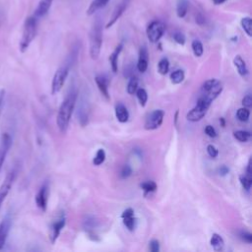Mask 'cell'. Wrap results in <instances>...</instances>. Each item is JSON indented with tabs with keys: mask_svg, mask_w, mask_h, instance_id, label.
Returning a JSON list of instances; mask_svg holds the SVG:
<instances>
[{
	"mask_svg": "<svg viewBox=\"0 0 252 252\" xmlns=\"http://www.w3.org/2000/svg\"><path fill=\"white\" fill-rule=\"evenodd\" d=\"M77 100V93L75 91H71L66 97L64 98V100L62 101L59 109H58V113H57V118H56V123L57 126L59 128V130L64 133L68 126H69V122L75 107V103Z\"/></svg>",
	"mask_w": 252,
	"mask_h": 252,
	"instance_id": "cell-1",
	"label": "cell"
},
{
	"mask_svg": "<svg viewBox=\"0 0 252 252\" xmlns=\"http://www.w3.org/2000/svg\"><path fill=\"white\" fill-rule=\"evenodd\" d=\"M102 44V20L96 17L90 31V56L96 60L99 57Z\"/></svg>",
	"mask_w": 252,
	"mask_h": 252,
	"instance_id": "cell-2",
	"label": "cell"
},
{
	"mask_svg": "<svg viewBox=\"0 0 252 252\" xmlns=\"http://www.w3.org/2000/svg\"><path fill=\"white\" fill-rule=\"evenodd\" d=\"M37 31V18L35 16H31L26 19L23 29V34L20 40V50L25 52L33 38L36 35Z\"/></svg>",
	"mask_w": 252,
	"mask_h": 252,
	"instance_id": "cell-3",
	"label": "cell"
},
{
	"mask_svg": "<svg viewBox=\"0 0 252 252\" xmlns=\"http://www.w3.org/2000/svg\"><path fill=\"white\" fill-rule=\"evenodd\" d=\"M68 73H69L68 65H63L57 69V71L55 72V74L53 76L52 83H51V94H55L58 92H60V90L62 89V87L65 84Z\"/></svg>",
	"mask_w": 252,
	"mask_h": 252,
	"instance_id": "cell-4",
	"label": "cell"
},
{
	"mask_svg": "<svg viewBox=\"0 0 252 252\" xmlns=\"http://www.w3.org/2000/svg\"><path fill=\"white\" fill-rule=\"evenodd\" d=\"M165 25L160 21H153L147 28V36L151 42H158L163 35Z\"/></svg>",
	"mask_w": 252,
	"mask_h": 252,
	"instance_id": "cell-5",
	"label": "cell"
},
{
	"mask_svg": "<svg viewBox=\"0 0 252 252\" xmlns=\"http://www.w3.org/2000/svg\"><path fill=\"white\" fill-rule=\"evenodd\" d=\"M17 177V170L12 169L10 172H8L3 180V182L0 185V209L3 205V202L5 201L7 195L9 194L15 180Z\"/></svg>",
	"mask_w": 252,
	"mask_h": 252,
	"instance_id": "cell-6",
	"label": "cell"
},
{
	"mask_svg": "<svg viewBox=\"0 0 252 252\" xmlns=\"http://www.w3.org/2000/svg\"><path fill=\"white\" fill-rule=\"evenodd\" d=\"M163 117H164V111L163 110H161V109L154 110L146 118L145 129H147V130L158 129L161 125V123L163 121Z\"/></svg>",
	"mask_w": 252,
	"mask_h": 252,
	"instance_id": "cell-7",
	"label": "cell"
},
{
	"mask_svg": "<svg viewBox=\"0 0 252 252\" xmlns=\"http://www.w3.org/2000/svg\"><path fill=\"white\" fill-rule=\"evenodd\" d=\"M130 1H131V0H120V1L116 4V6H115V8L113 9V12H112V14H111V16H110V19H109L108 23H107L106 26H105L106 29H109L110 27H112V26L118 21V19L122 16V14H123V13L125 12V10L127 9V7H128Z\"/></svg>",
	"mask_w": 252,
	"mask_h": 252,
	"instance_id": "cell-8",
	"label": "cell"
},
{
	"mask_svg": "<svg viewBox=\"0 0 252 252\" xmlns=\"http://www.w3.org/2000/svg\"><path fill=\"white\" fill-rule=\"evenodd\" d=\"M11 225H12V217L10 214H7L0 222V250L6 244V241L11 229Z\"/></svg>",
	"mask_w": 252,
	"mask_h": 252,
	"instance_id": "cell-9",
	"label": "cell"
},
{
	"mask_svg": "<svg viewBox=\"0 0 252 252\" xmlns=\"http://www.w3.org/2000/svg\"><path fill=\"white\" fill-rule=\"evenodd\" d=\"M11 145H12V138L10 134L6 132L3 133L1 135V140H0V170L5 161L6 156L11 148Z\"/></svg>",
	"mask_w": 252,
	"mask_h": 252,
	"instance_id": "cell-10",
	"label": "cell"
},
{
	"mask_svg": "<svg viewBox=\"0 0 252 252\" xmlns=\"http://www.w3.org/2000/svg\"><path fill=\"white\" fill-rule=\"evenodd\" d=\"M47 199H48V185L43 184L35 195V204L42 211L45 212L47 207Z\"/></svg>",
	"mask_w": 252,
	"mask_h": 252,
	"instance_id": "cell-11",
	"label": "cell"
},
{
	"mask_svg": "<svg viewBox=\"0 0 252 252\" xmlns=\"http://www.w3.org/2000/svg\"><path fill=\"white\" fill-rule=\"evenodd\" d=\"M149 64V52L146 46H142L139 51V58L137 63V69L141 73H145L148 69Z\"/></svg>",
	"mask_w": 252,
	"mask_h": 252,
	"instance_id": "cell-12",
	"label": "cell"
},
{
	"mask_svg": "<svg viewBox=\"0 0 252 252\" xmlns=\"http://www.w3.org/2000/svg\"><path fill=\"white\" fill-rule=\"evenodd\" d=\"M121 218H122V220H123L124 225H125L130 231H132V230L135 228V224H136V219H135V217H134V211H133V209H131V208L126 209V210L122 213Z\"/></svg>",
	"mask_w": 252,
	"mask_h": 252,
	"instance_id": "cell-13",
	"label": "cell"
},
{
	"mask_svg": "<svg viewBox=\"0 0 252 252\" xmlns=\"http://www.w3.org/2000/svg\"><path fill=\"white\" fill-rule=\"evenodd\" d=\"M208 109L202 108L198 105H195V107H193L186 115V118L191 121V122H197L199 120H201L207 113Z\"/></svg>",
	"mask_w": 252,
	"mask_h": 252,
	"instance_id": "cell-14",
	"label": "cell"
},
{
	"mask_svg": "<svg viewBox=\"0 0 252 252\" xmlns=\"http://www.w3.org/2000/svg\"><path fill=\"white\" fill-rule=\"evenodd\" d=\"M64 226H65V218H61L52 223V225L50 227V240L52 243H54L56 241V239L58 238V236Z\"/></svg>",
	"mask_w": 252,
	"mask_h": 252,
	"instance_id": "cell-15",
	"label": "cell"
},
{
	"mask_svg": "<svg viewBox=\"0 0 252 252\" xmlns=\"http://www.w3.org/2000/svg\"><path fill=\"white\" fill-rule=\"evenodd\" d=\"M233 64L237 69L238 74L243 78V79H247L248 75H249V71L248 68L246 66L245 61L242 59V57L240 55H236L233 58Z\"/></svg>",
	"mask_w": 252,
	"mask_h": 252,
	"instance_id": "cell-16",
	"label": "cell"
},
{
	"mask_svg": "<svg viewBox=\"0 0 252 252\" xmlns=\"http://www.w3.org/2000/svg\"><path fill=\"white\" fill-rule=\"evenodd\" d=\"M221 91H222V84L220 81H217V83L210 90L204 92L202 95H204L206 98H208L210 101L213 102V100L216 99V97H218V95L221 93Z\"/></svg>",
	"mask_w": 252,
	"mask_h": 252,
	"instance_id": "cell-17",
	"label": "cell"
},
{
	"mask_svg": "<svg viewBox=\"0 0 252 252\" xmlns=\"http://www.w3.org/2000/svg\"><path fill=\"white\" fill-rule=\"evenodd\" d=\"M52 2H53V0H39L37 7L35 8L33 16H35L36 18H40V17H43L44 15H46L51 7Z\"/></svg>",
	"mask_w": 252,
	"mask_h": 252,
	"instance_id": "cell-18",
	"label": "cell"
},
{
	"mask_svg": "<svg viewBox=\"0 0 252 252\" xmlns=\"http://www.w3.org/2000/svg\"><path fill=\"white\" fill-rule=\"evenodd\" d=\"M115 116L121 123H125L129 119V111L123 103H117L115 105Z\"/></svg>",
	"mask_w": 252,
	"mask_h": 252,
	"instance_id": "cell-19",
	"label": "cell"
},
{
	"mask_svg": "<svg viewBox=\"0 0 252 252\" xmlns=\"http://www.w3.org/2000/svg\"><path fill=\"white\" fill-rule=\"evenodd\" d=\"M94 81L96 83V86L100 92V94L107 99L109 100L110 96H109V93H108V85H107V80L106 78H104L103 76H96L94 78Z\"/></svg>",
	"mask_w": 252,
	"mask_h": 252,
	"instance_id": "cell-20",
	"label": "cell"
},
{
	"mask_svg": "<svg viewBox=\"0 0 252 252\" xmlns=\"http://www.w3.org/2000/svg\"><path fill=\"white\" fill-rule=\"evenodd\" d=\"M122 47H123V44L120 43L116 46V48L114 49V51L110 54L109 56V62H110V66H111V69L112 71L115 73L117 72V69H118V57H119V54L122 50Z\"/></svg>",
	"mask_w": 252,
	"mask_h": 252,
	"instance_id": "cell-21",
	"label": "cell"
},
{
	"mask_svg": "<svg viewBox=\"0 0 252 252\" xmlns=\"http://www.w3.org/2000/svg\"><path fill=\"white\" fill-rule=\"evenodd\" d=\"M210 242H211V245H212V247L215 251H221L224 247L223 238L218 233H214L212 235Z\"/></svg>",
	"mask_w": 252,
	"mask_h": 252,
	"instance_id": "cell-22",
	"label": "cell"
},
{
	"mask_svg": "<svg viewBox=\"0 0 252 252\" xmlns=\"http://www.w3.org/2000/svg\"><path fill=\"white\" fill-rule=\"evenodd\" d=\"M109 0H93L92 3L90 4L88 10H87V14L88 15H93L94 14L97 10L101 9L102 7H104Z\"/></svg>",
	"mask_w": 252,
	"mask_h": 252,
	"instance_id": "cell-23",
	"label": "cell"
},
{
	"mask_svg": "<svg viewBox=\"0 0 252 252\" xmlns=\"http://www.w3.org/2000/svg\"><path fill=\"white\" fill-rule=\"evenodd\" d=\"M189 2L188 0H178L176 5V14L179 18H184L188 12Z\"/></svg>",
	"mask_w": 252,
	"mask_h": 252,
	"instance_id": "cell-24",
	"label": "cell"
},
{
	"mask_svg": "<svg viewBox=\"0 0 252 252\" xmlns=\"http://www.w3.org/2000/svg\"><path fill=\"white\" fill-rule=\"evenodd\" d=\"M241 27L248 36L252 35V20L250 17H244L241 19Z\"/></svg>",
	"mask_w": 252,
	"mask_h": 252,
	"instance_id": "cell-25",
	"label": "cell"
},
{
	"mask_svg": "<svg viewBox=\"0 0 252 252\" xmlns=\"http://www.w3.org/2000/svg\"><path fill=\"white\" fill-rule=\"evenodd\" d=\"M191 46H192V50H193V52H194L196 57H201L203 55L204 48H203L202 42L199 39H194L192 41Z\"/></svg>",
	"mask_w": 252,
	"mask_h": 252,
	"instance_id": "cell-26",
	"label": "cell"
},
{
	"mask_svg": "<svg viewBox=\"0 0 252 252\" xmlns=\"http://www.w3.org/2000/svg\"><path fill=\"white\" fill-rule=\"evenodd\" d=\"M184 77H185L184 72L183 70H180V69L175 70L170 74V80L173 84H180L184 80Z\"/></svg>",
	"mask_w": 252,
	"mask_h": 252,
	"instance_id": "cell-27",
	"label": "cell"
},
{
	"mask_svg": "<svg viewBox=\"0 0 252 252\" xmlns=\"http://www.w3.org/2000/svg\"><path fill=\"white\" fill-rule=\"evenodd\" d=\"M233 136L239 142H247L251 137V133L245 130H238L233 133Z\"/></svg>",
	"mask_w": 252,
	"mask_h": 252,
	"instance_id": "cell-28",
	"label": "cell"
},
{
	"mask_svg": "<svg viewBox=\"0 0 252 252\" xmlns=\"http://www.w3.org/2000/svg\"><path fill=\"white\" fill-rule=\"evenodd\" d=\"M138 89V79L135 76H131L127 84V93L129 94H134Z\"/></svg>",
	"mask_w": 252,
	"mask_h": 252,
	"instance_id": "cell-29",
	"label": "cell"
},
{
	"mask_svg": "<svg viewBox=\"0 0 252 252\" xmlns=\"http://www.w3.org/2000/svg\"><path fill=\"white\" fill-rule=\"evenodd\" d=\"M168 69H169V61L167 58L163 57L159 60L158 64V73L161 74V75H165L167 72H168Z\"/></svg>",
	"mask_w": 252,
	"mask_h": 252,
	"instance_id": "cell-30",
	"label": "cell"
},
{
	"mask_svg": "<svg viewBox=\"0 0 252 252\" xmlns=\"http://www.w3.org/2000/svg\"><path fill=\"white\" fill-rule=\"evenodd\" d=\"M141 188L143 189L145 195H147L148 193H151V192H154L156 191L157 189V183L155 181H145L143 183H141Z\"/></svg>",
	"mask_w": 252,
	"mask_h": 252,
	"instance_id": "cell-31",
	"label": "cell"
},
{
	"mask_svg": "<svg viewBox=\"0 0 252 252\" xmlns=\"http://www.w3.org/2000/svg\"><path fill=\"white\" fill-rule=\"evenodd\" d=\"M136 95H137V98L140 102V104L142 106H145L146 103H147V100H148V94H147V91L143 88H140V89H137L136 91Z\"/></svg>",
	"mask_w": 252,
	"mask_h": 252,
	"instance_id": "cell-32",
	"label": "cell"
},
{
	"mask_svg": "<svg viewBox=\"0 0 252 252\" xmlns=\"http://www.w3.org/2000/svg\"><path fill=\"white\" fill-rule=\"evenodd\" d=\"M236 116L238 118V120L242 121V122H246L248 119H249V116H250V111L247 107H242V108H239L236 112Z\"/></svg>",
	"mask_w": 252,
	"mask_h": 252,
	"instance_id": "cell-33",
	"label": "cell"
},
{
	"mask_svg": "<svg viewBox=\"0 0 252 252\" xmlns=\"http://www.w3.org/2000/svg\"><path fill=\"white\" fill-rule=\"evenodd\" d=\"M240 183L242 185V187L246 190V191H249L250 188H251V185H252V178H251V175H248V174H245V175H241L240 178Z\"/></svg>",
	"mask_w": 252,
	"mask_h": 252,
	"instance_id": "cell-34",
	"label": "cell"
},
{
	"mask_svg": "<svg viewBox=\"0 0 252 252\" xmlns=\"http://www.w3.org/2000/svg\"><path fill=\"white\" fill-rule=\"evenodd\" d=\"M105 159V152L103 149H99L97 152H96V155L95 157L94 158V160H93V163L94 165H99L101 164Z\"/></svg>",
	"mask_w": 252,
	"mask_h": 252,
	"instance_id": "cell-35",
	"label": "cell"
},
{
	"mask_svg": "<svg viewBox=\"0 0 252 252\" xmlns=\"http://www.w3.org/2000/svg\"><path fill=\"white\" fill-rule=\"evenodd\" d=\"M131 174H132V168L130 167V165H128V164L124 165V166L122 167V169H121V172H120L121 178L126 179V178H128Z\"/></svg>",
	"mask_w": 252,
	"mask_h": 252,
	"instance_id": "cell-36",
	"label": "cell"
},
{
	"mask_svg": "<svg viewBox=\"0 0 252 252\" xmlns=\"http://www.w3.org/2000/svg\"><path fill=\"white\" fill-rule=\"evenodd\" d=\"M172 36H173V39H174L178 44L183 45V44L185 43V35H184L182 32H176L173 33Z\"/></svg>",
	"mask_w": 252,
	"mask_h": 252,
	"instance_id": "cell-37",
	"label": "cell"
},
{
	"mask_svg": "<svg viewBox=\"0 0 252 252\" xmlns=\"http://www.w3.org/2000/svg\"><path fill=\"white\" fill-rule=\"evenodd\" d=\"M217 79H210V80H207L204 84H203V87H202V90L203 92H206L208 90H210L216 83H217Z\"/></svg>",
	"mask_w": 252,
	"mask_h": 252,
	"instance_id": "cell-38",
	"label": "cell"
},
{
	"mask_svg": "<svg viewBox=\"0 0 252 252\" xmlns=\"http://www.w3.org/2000/svg\"><path fill=\"white\" fill-rule=\"evenodd\" d=\"M239 236H240V238L243 241H245V242H247L249 244L252 242V234L250 232H248V231H241L239 233Z\"/></svg>",
	"mask_w": 252,
	"mask_h": 252,
	"instance_id": "cell-39",
	"label": "cell"
},
{
	"mask_svg": "<svg viewBox=\"0 0 252 252\" xmlns=\"http://www.w3.org/2000/svg\"><path fill=\"white\" fill-rule=\"evenodd\" d=\"M149 248H150V251H152V252H158L159 251L158 241L156 240V239L151 240L150 243H149Z\"/></svg>",
	"mask_w": 252,
	"mask_h": 252,
	"instance_id": "cell-40",
	"label": "cell"
},
{
	"mask_svg": "<svg viewBox=\"0 0 252 252\" xmlns=\"http://www.w3.org/2000/svg\"><path fill=\"white\" fill-rule=\"evenodd\" d=\"M205 133H206L209 137H211V138L217 137V131H216V129H215L212 125H207V126L205 127Z\"/></svg>",
	"mask_w": 252,
	"mask_h": 252,
	"instance_id": "cell-41",
	"label": "cell"
},
{
	"mask_svg": "<svg viewBox=\"0 0 252 252\" xmlns=\"http://www.w3.org/2000/svg\"><path fill=\"white\" fill-rule=\"evenodd\" d=\"M207 153L211 158H216L218 156V149L214 145H208L207 146Z\"/></svg>",
	"mask_w": 252,
	"mask_h": 252,
	"instance_id": "cell-42",
	"label": "cell"
},
{
	"mask_svg": "<svg viewBox=\"0 0 252 252\" xmlns=\"http://www.w3.org/2000/svg\"><path fill=\"white\" fill-rule=\"evenodd\" d=\"M242 104L244 105V107H247V108L252 106V96H251V94H246L242 98Z\"/></svg>",
	"mask_w": 252,
	"mask_h": 252,
	"instance_id": "cell-43",
	"label": "cell"
},
{
	"mask_svg": "<svg viewBox=\"0 0 252 252\" xmlns=\"http://www.w3.org/2000/svg\"><path fill=\"white\" fill-rule=\"evenodd\" d=\"M131 76H133V67L131 65H128L124 69V77L125 78H130Z\"/></svg>",
	"mask_w": 252,
	"mask_h": 252,
	"instance_id": "cell-44",
	"label": "cell"
},
{
	"mask_svg": "<svg viewBox=\"0 0 252 252\" xmlns=\"http://www.w3.org/2000/svg\"><path fill=\"white\" fill-rule=\"evenodd\" d=\"M196 23L198 25H203L205 23V18H204V16L201 13H198L196 15Z\"/></svg>",
	"mask_w": 252,
	"mask_h": 252,
	"instance_id": "cell-45",
	"label": "cell"
},
{
	"mask_svg": "<svg viewBox=\"0 0 252 252\" xmlns=\"http://www.w3.org/2000/svg\"><path fill=\"white\" fill-rule=\"evenodd\" d=\"M228 171H229V169H228V167L225 166V165H221V166L220 167V175H226V174L228 173Z\"/></svg>",
	"mask_w": 252,
	"mask_h": 252,
	"instance_id": "cell-46",
	"label": "cell"
},
{
	"mask_svg": "<svg viewBox=\"0 0 252 252\" xmlns=\"http://www.w3.org/2000/svg\"><path fill=\"white\" fill-rule=\"evenodd\" d=\"M4 98H5V90L1 89L0 90V109H2V104L4 102Z\"/></svg>",
	"mask_w": 252,
	"mask_h": 252,
	"instance_id": "cell-47",
	"label": "cell"
},
{
	"mask_svg": "<svg viewBox=\"0 0 252 252\" xmlns=\"http://www.w3.org/2000/svg\"><path fill=\"white\" fill-rule=\"evenodd\" d=\"M251 160L248 161V164H247V168H246V174L248 175H251Z\"/></svg>",
	"mask_w": 252,
	"mask_h": 252,
	"instance_id": "cell-48",
	"label": "cell"
},
{
	"mask_svg": "<svg viewBox=\"0 0 252 252\" xmlns=\"http://www.w3.org/2000/svg\"><path fill=\"white\" fill-rule=\"evenodd\" d=\"M216 5H220V4H222L223 2H225L226 0H212Z\"/></svg>",
	"mask_w": 252,
	"mask_h": 252,
	"instance_id": "cell-49",
	"label": "cell"
},
{
	"mask_svg": "<svg viewBox=\"0 0 252 252\" xmlns=\"http://www.w3.org/2000/svg\"><path fill=\"white\" fill-rule=\"evenodd\" d=\"M220 123H221V126H222V127L224 126V120H223V118H220Z\"/></svg>",
	"mask_w": 252,
	"mask_h": 252,
	"instance_id": "cell-50",
	"label": "cell"
},
{
	"mask_svg": "<svg viewBox=\"0 0 252 252\" xmlns=\"http://www.w3.org/2000/svg\"><path fill=\"white\" fill-rule=\"evenodd\" d=\"M0 114H1V109H0Z\"/></svg>",
	"mask_w": 252,
	"mask_h": 252,
	"instance_id": "cell-51",
	"label": "cell"
}]
</instances>
